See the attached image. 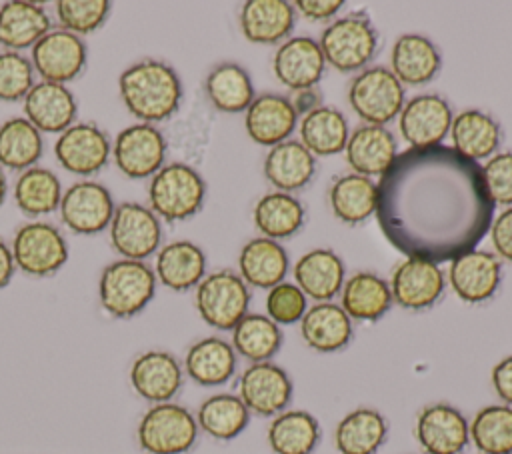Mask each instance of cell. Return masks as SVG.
<instances>
[{
	"instance_id": "obj_42",
	"label": "cell",
	"mask_w": 512,
	"mask_h": 454,
	"mask_svg": "<svg viewBox=\"0 0 512 454\" xmlns=\"http://www.w3.org/2000/svg\"><path fill=\"white\" fill-rule=\"evenodd\" d=\"M206 94L222 112L246 110L254 100V88L244 68L238 64H220L206 78Z\"/></svg>"
},
{
	"instance_id": "obj_10",
	"label": "cell",
	"mask_w": 512,
	"mask_h": 454,
	"mask_svg": "<svg viewBox=\"0 0 512 454\" xmlns=\"http://www.w3.org/2000/svg\"><path fill=\"white\" fill-rule=\"evenodd\" d=\"M160 240L162 228L158 216L150 208L138 202L116 206L110 220V242L122 258L142 262L158 250Z\"/></svg>"
},
{
	"instance_id": "obj_44",
	"label": "cell",
	"mask_w": 512,
	"mask_h": 454,
	"mask_svg": "<svg viewBox=\"0 0 512 454\" xmlns=\"http://www.w3.org/2000/svg\"><path fill=\"white\" fill-rule=\"evenodd\" d=\"M468 430L480 454H512V406L494 404L478 410Z\"/></svg>"
},
{
	"instance_id": "obj_36",
	"label": "cell",
	"mask_w": 512,
	"mask_h": 454,
	"mask_svg": "<svg viewBox=\"0 0 512 454\" xmlns=\"http://www.w3.org/2000/svg\"><path fill=\"white\" fill-rule=\"evenodd\" d=\"M318 440V420L304 410L280 412L268 428V444L274 454H312Z\"/></svg>"
},
{
	"instance_id": "obj_9",
	"label": "cell",
	"mask_w": 512,
	"mask_h": 454,
	"mask_svg": "<svg viewBox=\"0 0 512 454\" xmlns=\"http://www.w3.org/2000/svg\"><path fill=\"white\" fill-rule=\"evenodd\" d=\"M14 264L30 276H48L68 260V246L58 228L48 222L24 224L12 242Z\"/></svg>"
},
{
	"instance_id": "obj_43",
	"label": "cell",
	"mask_w": 512,
	"mask_h": 454,
	"mask_svg": "<svg viewBox=\"0 0 512 454\" xmlns=\"http://www.w3.org/2000/svg\"><path fill=\"white\" fill-rule=\"evenodd\" d=\"M42 154V136L26 118H10L0 126V166L28 170Z\"/></svg>"
},
{
	"instance_id": "obj_55",
	"label": "cell",
	"mask_w": 512,
	"mask_h": 454,
	"mask_svg": "<svg viewBox=\"0 0 512 454\" xmlns=\"http://www.w3.org/2000/svg\"><path fill=\"white\" fill-rule=\"evenodd\" d=\"M14 258H12V250L6 246L4 240H0V288H4L14 274Z\"/></svg>"
},
{
	"instance_id": "obj_41",
	"label": "cell",
	"mask_w": 512,
	"mask_h": 454,
	"mask_svg": "<svg viewBox=\"0 0 512 454\" xmlns=\"http://www.w3.org/2000/svg\"><path fill=\"white\" fill-rule=\"evenodd\" d=\"M282 344V332L276 322L262 314H246L232 328V348L252 360L268 362Z\"/></svg>"
},
{
	"instance_id": "obj_31",
	"label": "cell",
	"mask_w": 512,
	"mask_h": 454,
	"mask_svg": "<svg viewBox=\"0 0 512 454\" xmlns=\"http://www.w3.org/2000/svg\"><path fill=\"white\" fill-rule=\"evenodd\" d=\"M386 420L372 408H356L346 414L334 432L340 454H374L386 440Z\"/></svg>"
},
{
	"instance_id": "obj_30",
	"label": "cell",
	"mask_w": 512,
	"mask_h": 454,
	"mask_svg": "<svg viewBox=\"0 0 512 454\" xmlns=\"http://www.w3.org/2000/svg\"><path fill=\"white\" fill-rule=\"evenodd\" d=\"M204 270V252L188 240L170 242L156 256V276L164 286L178 292L200 284Z\"/></svg>"
},
{
	"instance_id": "obj_47",
	"label": "cell",
	"mask_w": 512,
	"mask_h": 454,
	"mask_svg": "<svg viewBox=\"0 0 512 454\" xmlns=\"http://www.w3.org/2000/svg\"><path fill=\"white\" fill-rule=\"evenodd\" d=\"M110 12L106 0H58L56 14L64 30L72 34H88L102 26Z\"/></svg>"
},
{
	"instance_id": "obj_50",
	"label": "cell",
	"mask_w": 512,
	"mask_h": 454,
	"mask_svg": "<svg viewBox=\"0 0 512 454\" xmlns=\"http://www.w3.org/2000/svg\"><path fill=\"white\" fill-rule=\"evenodd\" d=\"M482 172L490 200L494 204H512V152L492 156Z\"/></svg>"
},
{
	"instance_id": "obj_6",
	"label": "cell",
	"mask_w": 512,
	"mask_h": 454,
	"mask_svg": "<svg viewBox=\"0 0 512 454\" xmlns=\"http://www.w3.org/2000/svg\"><path fill=\"white\" fill-rule=\"evenodd\" d=\"M250 292L240 276L222 270L200 280L196 308L202 320L218 330H232L248 310Z\"/></svg>"
},
{
	"instance_id": "obj_3",
	"label": "cell",
	"mask_w": 512,
	"mask_h": 454,
	"mask_svg": "<svg viewBox=\"0 0 512 454\" xmlns=\"http://www.w3.org/2000/svg\"><path fill=\"white\" fill-rule=\"evenodd\" d=\"M156 290V276L140 260H118L104 268L98 284L100 304L114 318H130L146 308Z\"/></svg>"
},
{
	"instance_id": "obj_32",
	"label": "cell",
	"mask_w": 512,
	"mask_h": 454,
	"mask_svg": "<svg viewBox=\"0 0 512 454\" xmlns=\"http://www.w3.org/2000/svg\"><path fill=\"white\" fill-rule=\"evenodd\" d=\"M440 68L436 46L418 34H404L392 48V70L400 82L424 84Z\"/></svg>"
},
{
	"instance_id": "obj_14",
	"label": "cell",
	"mask_w": 512,
	"mask_h": 454,
	"mask_svg": "<svg viewBox=\"0 0 512 454\" xmlns=\"http://www.w3.org/2000/svg\"><path fill=\"white\" fill-rule=\"evenodd\" d=\"M54 154L64 170L90 176L106 166L110 156V142L98 126L90 122H78L60 134L54 144Z\"/></svg>"
},
{
	"instance_id": "obj_38",
	"label": "cell",
	"mask_w": 512,
	"mask_h": 454,
	"mask_svg": "<svg viewBox=\"0 0 512 454\" xmlns=\"http://www.w3.org/2000/svg\"><path fill=\"white\" fill-rule=\"evenodd\" d=\"M300 138L302 146L310 154L332 156L344 150L348 142V126L346 118L328 106H320L304 116L300 122Z\"/></svg>"
},
{
	"instance_id": "obj_40",
	"label": "cell",
	"mask_w": 512,
	"mask_h": 454,
	"mask_svg": "<svg viewBox=\"0 0 512 454\" xmlns=\"http://www.w3.org/2000/svg\"><path fill=\"white\" fill-rule=\"evenodd\" d=\"M14 200L18 208L28 216L54 212L62 200L60 180L52 170L32 166L18 176L14 186Z\"/></svg>"
},
{
	"instance_id": "obj_15",
	"label": "cell",
	"mask_w": 512,
	"mask_h": 454,
	"mask_svg": "<svg viewBox=\"0 0 512 454\" xmlns=\"http://www.w3.org/2000/svg\"><path fill=\"white\" fill-rule=\"evenodd\" d=\"M240 400L260 416L282 412L292 398L288 374L272 362H254L240 376Z\"/></svg>"
},
{
	"instance_id": "obj_35",
	"label": "cell",
	"mask_w": 512,
	"mask_h": 454,
	"mask_svg": "<svg viewBox=\"0 0 512 454\" xmlns=\"http://www.w3.org/2000/svg\"><path fill=\"white\" fill-rule=\"evenodd\" d=\"M242 278L258 288H274L288 272V256L270 238H254L240 252Z\"/></svg>"
},
{
	"instance_id": "obj_53",
	"label": "cell",
	"mask_w": 512,
	"mask_h": 454,
	"mask_svg": "<svg viewBox=\"0 0 512 454\" xmlns=\"http://www.w3.org/2000/svg\"><path fill=\"white\" fill-rule=\"evenodd\" d=\"M296 6L304 16L312 20H324L336 14L342 8V2L340 0H298Z\"/></svg>"
},
{
	"instance_id": "obj_48",
	"label": "cell",
	"mask_w": 512,
	"mask_h": 454,
	"mask_svg": "<svg viewBox=\"0 0 512 454\" xmlns=\"http://www.w3.org/2000/svg\"><path fill=\"white\" fill-rule=\"evenodd\" d=\"M34 86V68L28 58L18 52L0 54V100L14 102L24 98Z\"/></svg>"
},
{
	"instance_id": "obj_7",
	"label": "cell",
	"mask_w": 512,
	"mask_h": 454,
	"mask_svg": "<svg viewBox=\"0 0 512 454\" xmlns=\"http://www.w3.org/2000/svg\"><path fill=\"white\" fill-rule=\"evenodd\" d=\"M378 36L370 22L360 16H346L332 22L320 38L324 60L342 72H352L364 66L376 52Z\"/></svg>"
},
{
	"instance_id": "obj_39",
	"label": "cell",
	"mask_w": 512,
	"mask_h": 454,
	"mask_svg": "<svg viewBox=\"0 0 512 454\" xmlns=\"http://www.w3.org/2000/svg\"><path fill=\"white\" fill-rule=\"evenodd\" d=\"M250 420V410L244 406L240 396L214 394L206 398L200 408L196 422L198 426L216 440L236 438Z\"/></svg>"
},
{
	"instance_id": "obj_27",
	"label": "cell",
	"mask_w": 512,
	"mask_h": 454,
	"mask_svg": "<svg viewBox=\"0 0 512 454\" xmlns=\"http://www.w3.org/2000/svg\"><path fill=\"white\" fill-rule=\"evenodd\" d=\"M50 32L48 12L34 4L12 0L0 8V44L12 48V52L34 46L42 36Z\"/></svg>"
},
{
	"instance_id": "obj_28",
	"label": "cell",
	"mask_w": 512,
	"mask_h": 454,
	"mask_svg": "<svg viewBox=\"0 0 512 454\" xmlns=\"http://www.w3.org/2000/svg\"><path fill=\"white\" fill-rule=\"evenodd\" d=\"M242 32L250 42L274 44L294 26V8L284 0H250L240 14Z\"/></svg>"
},
{
	"instance_id": "obj_20",
	"label": "cell",
	"mask_w": 512,
	"mask_h": 454,
	"mask_svg": "<svg viewBox=\"0 0 512 454\" xmlns=\"http://www.w3.org/2000/svg\"><path fill=\"white\" fill-rule=\"evenodd\" d=\"M450 284L464 302H484L500 284V262L484 250L464 252L452 260Z\"/></svg>"
},
{
	"instance_id": "obj_4",
	"label": "cell",
	"mask_w": 512,
	"mask_h": 454,
	"mask_svg": "<svg viewBox=\"0 0 512 454\" xmlns=\"http://www.w3.org/2000/svg\"><path fill=\"white\" fill-rule=\"evenodd\" d=\"M204 180L188 164L162 166L148 186L152 212L164 220H186L194 216L204 200Z\"/></svg>"
},
{
	"instance_id": "obj_19",
	"label": "cell",
	"mask_w": 512,
	"mask_h": 454,
	"mask_svg": "<svg viewBox=\"0 0 512 454\" xmlns=\"http://www.w3.org/2000/svg\"><path fill=\"white\" fill-rule=\"evenodd\" d=\"M24 112L38 132H64L76 118V100L64 84L42 80L24 96Z\"/></svg>"
},
{
	"instance_id": "obj_26",
	"label": "cell",
	"mask_w": 512,
	"mask_h": 454,
	"mask_svg": "<svg viewBox=\"0 0 512 454\" xmlns=\"http://www.w3.org/2000/svg\"><path fill=\"white\" fill-rule=\"evenodd\" d=\"M300 332L310 348L318 352H334L350 342L352 322L340 306L322 302L304 312Z\"/></svg>"
},
{
	"instance_id": "obj_25",
	"label": "cell",
	"mask_w": 512,
	"mask_h": 454,
	"mask_svg": "<svg viewBox=\"0 0 512 454\" xmlns=\"http://www.w3.org/2000/svg\"><path fill=\"white\" fill-rule=\"evenodd\" d=\"M348 164L362 176L384 174L396 158V140L382 126H362L346 142Z\"/></svg>"
},
{
	"instance_id": "obj_37",
	"label": "cell",
	"mask_w": 512,
	"mask_h": 454,
	"mask_svg": "<svg viewBox=\"0 0 512 454\" xmlns=\"http://www.w3.org/2000/svg\"><path fill=\"white\" fill-rule=\"evenodd\" d=\"M392 304L388 284L370 272L354 274L342 290V310L356 320H378Z\"/></svg>"
},
{
	"instance_id": "obj_2",
	"label": "cell",
	"mask_w": 512,
	"mask_h": 454,
	"mask_svg": "<svg viewBox=\"0 0 512 454\" xmlns=\"http://www.w3.org/2000/svg\"><path fill=\"white\" fill-rule=\"evenodd\" d=\"M124 106L144 124L172 116L182 98L178 74L160 60H142L120 74Z\"/></svg>"
},
{
	"instance_id": "obj_54",
	"label": "cell",
	"mask_w": 512,
	"mask_h": 454,
	"mask_svg": "<svg viewBox=\"0 0 512 454\" xmlns=\"http://www.w3.org/2000/svg\"><path fill=\"white\" fill-rule=\"evenodd\" d=\"M288 102H290V106L294 108L296 114H310L312 110L320 108V94L314 86L312 88H300V90H294V94Z\"/></svg>"
},
{
	"instance_id": "obj_51",
	"label": "cell",
	"mask_w": 512,
	"mask_h": 454,
	"mask_svg": "<svg viewBox=\"0 0 512 454\" xmlns=\"http://www.w3.org/2000/svg\"><path fill=\"white\" fill-rule=\"evenodd\" d=\"M492 242L500 256L512 262V208L502 212L492 224Z\"/></svg>"
},
{
	"instance_id": "obj_13",
	"label": "cell",
	"mask_w": 512,
	"mask_h": 454,
	"mask_svg": "<svg viewBox=\"0 0 512 454\" xmlns=\"http://www.w3.org/2000/svg\"><path fill=\"white\" fill-rule=\"evenodd\" d=\"M86 64L84 42L68 30H50L32 46V68L44 82L64 84Z\"/></svg>"
},
{
	"instance_id": "obj_17",
	"label": "cell",
	"mask_w": 512,
	"mask_h": 454,
	"mask_svg": "<svg viewBox=\"0 0 512 454\" xmlns=\"http://www.w3.org/2000/svg\"><path fill=\"white\" fill-rule=\"evenodd\" d=\"M450 126V106L436 94L416 96L400 112V132L412 148L438 146Z\"/></svg>"
},
{
	"instance_id": "obj_21",
	"label": "cell",
	"mask_w": 512,
	"mask_h": 454,
	"mask_svg": "<svg viewBox=\"0 0 512 454\" xmlns=\"http://www.w3.org/2000/svg\"><path fill=\"white\" fill-rule=\"evenodd\" d=\"M444 290V276L434 262L408 258L392 276L394 300L410 310L432 306Z\"/></svg>"
},
{
	"instance_id": "obj_52",
	"label": "cell",
	"mask_w": 512,
	"mask_h": 454,
	"mask_svg": "<svg viewBox=\"0 0 512 454\" xmlns=\"http://www.w3.org/2000/svg\"><path fill=\"white\" fill-rule=\"evenodd\" d=\"M492 386L506 404H512V356H506L494 366Z\"/></svg>"
},
{
	"instance_id": "obj_34",
	"label": "cell",
	"mask_w": 512,
	"mask_h": 454,
	"mask_svg": "<svg viewBox=\"0 0 512 454\" xmlns=\"http://www.w3.org/2000/svg\"><path fill=\"white\" fill-rule=\"evenodd\" d=\"M316 162L300 142L276 144L264 162L266 178L280 190H298L314 176Z\"/></svg>"
},
{
	"instance_id": "obj_45",
	"label": "cell",
	"mask_w": 512,
	"mask_h": 454,
	"mask_svg": "<svg viewBox=\"0 0 512 454\" xmlns=\"http://www.w3.org/2000/svg\"><path fill=\"white\" fill-rule=\"evenodd\" d=\"M330 204L342 222H362L376 212V186L370 178L360 174L342 176L332 184Z\"/></svg>"
},
{
	"instance_id": "obj_46",
	"label": "cell",
	"mask_w": 512,
	"mask_h": 454,
	"mask_svg": "<svg viewBox=\"0 0 512 454\" xmlns=\"http://www.w3.org/2000/svg\"><path fill=\"white\" fill-rule=\"evenodd\" d=\"M254 222L262 234L270 238H286L300 230L304 222V208L296 198L284 192H274L258 200L254 208Z\"/></svg>"
},
{
	"instance_id": "obj_11",
	"label": "cell",
	"mask_w": 512,
	"mask_h": 454,
	"mask_svg": "<svg viewBox=\"0 0 512 454\" xmlns=\"http://www.w3.org/2000/svg\"><path fill=\"white\" fill-rule=\"evenodd\" d=\"M62 222L76 234H98L114 216V200L106 186L84 180L74 182L60 200Z\"/></svg>"
},
{
	"instance_id": "obj_29",
	"label": "cell",
	"mask_w": 512,
	"mask_h": 454,
	"mask_svg": "<svg viewBox=\"0 0 512 454\" xmlns=\"http://www.w3.org/2000/svg\"><path fill=\"white\" fill-rule=\"evenodd\" d=\"M184 366L188 376L200 386H218L232 378L236 370V352L226 340L210 336L190 346Z\"/></svg>"
},
{
	"instance_id": "obj_12",
	"label": "cell",
	"mask_w": 512,
	"mask_h": 454,
	"mask_svg": "<svg viewBox=\"0 0 512 454\" xmlns=\"http://www.w3.org/2000/svg\"><path fill=\"white\" fill-rule=\"evenodd\" d=\"M112 156L118 170L128 178H146L162 168L166 140L152 124H132L116 136Z\"/></svg>"
},
{
	"instance_id": "obj_56",
	"label": "cell",
	"mask_w": 512,
	"mask_h": 454,
	"mask_svg": "<svg viewBox=\"0 0 512 454\" xmlns=\"http://www.w3.org/2000/svg\"><path fill=\"white\" fill-rule=\"evenodd\" d=\"M4 196H6V176H4V172L0 168V204L4 202Z\"/></svg>"
},
{
	"instance_id": "obj_16",
	"label": "cell",
	"mask_w": 512,
	"mask_h": 454,
	"mask_svg": "<svg viewBox=\"0 0 512 454\" xmlns=\"http://www.w3.org/2000/svg\"><path fill=\"white\" fill-rule=\"evenodd\" d=\"M416 438L426 454H462L470 430L460 410L450 404H432L416 418Z\"/></svg>"
},
{
	"instance_id": "obj_1",
	"label": "cell",
	"mask_w": 512,
	"mask_h": 454,
	"mask_svg": "<svg viewBox=\"0 0 512 454\" xmlns=\"http://www.w3.org/2000/svg\"><path fill=\"white\" fill-rule=\"evenodd\" d=\"M492 214L482 166L442 144L396 154L376 186V218L386 240L434 264L474 250Z\"/></svg>"
},
{
	"instance_id": "obj_8",
	"label": "cell",
	"mask_w": 512,
	"mask_h": 454,
	"mask_svg": "<svg viewBox=\"0 0 512 454\" xmlns=\"http://www.w3.org/2000/svg\"><path fill=\"white\" fill-rule=\"evenodd\" d=\"M348 98L354 112L374 126L390 122L404 108L402 84L386 68H368L358 74L350 84Z\"/></svg>"
},
{
	"instance_id": "obj_5",
	"label": "cell",
	"mask_w": 512,
	"mask_h": 454,
	"mask_svg": "<svg viewBox=\"0 0 512 454\" xmlns=\"http://www.w3.org/2000/svg\"><path fill=\"white\" fill-rule=\"evenodd\" d=\"M198 436L196 418L180 404H154L138 424L140 448L148 454H184Z\"/></svg>"
},
{
	"instance_id": "obj_18",
	"label": "cell",
	"mask_w": 512,
	"mask_h": 454,
	"mask_svg": "<svg viewBox=\"0 0 512 454\" xmlns=\"http://www.w3.org/2000/svg\"><path fill=\"white\" fill-rule=\"evenodd\" d=\"M130 382L136 394H140L144 400L162 404L180 390L182 368L172 354L150 350L132 362Z\"/></svg>"
},
{
	"instance_id": "obj_24",
	"label": "cell",
	"mask_w": 512,
	"mask_h": 454,
	"mask_svg": "<svg viewBox=\"0 0 512 454\" xmlns=\"http://www.w3.org/2000/svg\"><path fill=\"white\" fill-rule=\"evenodd\" d=\"M294 278L304 296L320 302L330 300L342 288L344 264L332 250L316 248L296 262Z\"/></svg>"
},
{
	"instance_id": "obj_23",
	"label": "cell",
	"mask_w": 512,
	"mask_h": 454,
	"mask_svg": "<svg viewBox=\"0 0 512 454\" xmlns=\"http://www.w3.org/2000/svg\"><path fill=\"white\" fill-rule=\"evenodd\" d=\"M296 112L288 98L262 94L252 100L246 112V130L258 144L276 146L288 138L296 126Z\"/></svg>"
},
{
	"instance_id": "obj_22",
	"label": "cell",
	"mask_w": 512,
	"mask_h": 454,
	"mask_svg": "<svg viewBox=\"0 0 512 454\" xmlns=\"http://www.w3.org/2000/svg\"><path fill=\"white\" fill-rule=\"evenodd\" d=\"M324 64L326 60L318 42L306 36L290 38L274 56L276 78L292 90L312 88L322 78Z\"/></svg>"
},
{
	"instance_id": "obj_33",
	"label": "cell",
	"mask_w": 512,
	"mask_h": 454,
	"mask_svg": "<svg viewBox=\"0 0 512 454\" xmlns=\"http://www.w3.org/2000/svg\"><path fill=\"white\" fill-rule=\"evenodd\" d=\"M454 150L468 160L490 156L500 144V126L480 110L460 112L450 126Z\"/></svg>"
},
{
	"instance_id": "obj_49",
	"label": "cell",
	"mask_w": 512,
	"mask_h": 454,
	"mask_svg": "<svg viewBox=\"0 0 512 454\" xmlns=\"http://www.w3.org/2000/svg\"><path fill=\"white\" fill-rule=\"evenodd\" d=\"M268 318L276 324H294L302 320L306 312V296L296 284L280 282L266 298Z\"/></svg>"
}]
</instances>
